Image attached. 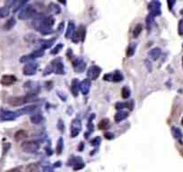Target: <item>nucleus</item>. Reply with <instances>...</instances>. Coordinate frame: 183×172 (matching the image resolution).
<instances>
[{
  "instance_id": "f257e3e1",
  "label": "nucleus",
  "mask_w": 183,
  "mask_h": 172,
  "mask_svg": "<svg viewBox=\"0 0 183 172\" xmlns=\"http://www.w3.org/2000/svg\"><path fill=\"white\" fill-rule=\"evenodd\" d=\"M23 151L27 153H35L40 148V144L36 141H26L23 142L21 145Z\"/></svg>"
},
{
  "instance_id": "f03ea898",
  "label": "nucleus",
  "mask_w": 183,
  "mask_h": 172,
  "mask_svg": "<svg viewBox=\"0 0 183 172\" xmlns=\"http://www.w3.org/2000/svg\"><path fill=\"white\" fill-rule=\"evenodd\" d=\"M44 55V50L43 49H38V50H34L33 52H32L29 55H26V56H23L20 61L22 63H26V62H30V60H33L35 58H38V57H41Z\"/></svg>"
},
{
  "instance_id": "7ed1b4c3",
  "label": "nucleus",
  "mask_w": 183,
  "mask_h": 172,
  "mask_svg": "<svg viewBox=\"0 0 183 172\" xmlns=\"http://www.w3.org/2000/svg\"><path fill=\"white\" fill-rule=\"evenodd\" d=\"M34 14H35V9L32 6H27L19 14V19L27 20L30 17H33L34 15Z\"/></svg>"
},
{
  "instance_id": "20e7f679",
  "label": "nucleus",
  "mask_w": 183,
  "mask_h": 172,
  "mask_svg": "<svg viewBox=\"0 0 183 172\" xmlns=\"http://www.w3.org/2000/svg\"><path fill=\"white\" fill-rule=\"evenodd\" d=\"M82 129V123L80 119H74L71 123V126H70V134L72 137H76L77 136Z\"/></svg>"
},
{
  "instance_id": "39448f33",
  "label": "nucleus",
  "mask_w": 183,
  "mask_h": 172,
  "mask_svg": "<svg viewBox=\"0 0 183 172\" xmlns=\"http://www.w3.org/2000/svg\"><path fill=\"white\" fill-rule=\"evenodd\" d=\"M101 72H102V69L99 66L93 65L88 69L87 76L90 80H96L99 77V75H101Z\"/></svg>"
},
{
  "instance_id": "423d86ee",
  "label": "nucleus",
  "mask_w": 183,
  "mask_h": 172,
  "mask_svg": "<svg viewBox=\"0 0 183 172\" xmlns=\"http://www.w3.org/2000/svg\"><path fill=\"white\" fill-rule=\"evenodd\" d=\"M38 69V65L35 63H27L23 67V74L25 75H33L36 74Z\"/></svg>"
},
{
  "instance_id": "0eeeda50",
  "label": "nucleus",
  "mask_w": 183,
  "mask_h": 172,
  "mask_svg": "<svg viewBox=\"0 0 183 172\" xmlns=\"http://www.w3.org/2000/svg\"><path fill=\"white\" fill-rule=\"evenodd\" d=\"M103 78H104L105 81H110V82H120V81L123 80V75H121L120 72L116 71L115 73L105 75Z\"/></svg>"
},
{
  "instance_id": "6e6552de",
  "label": "nucleus",
  "mask_w": 183,
  "mask_h": 172,
  "mask_svg": "<svg viewBox=\"0 0 183 172\" xmlns=\"http://www.w3.org/2000/svg\"><path fill=\"white\" fill-rule=\"evenodd\" d=\"M84 37H85V29H84L83 26H81V27L77 30V31L74 34L72 40H73L74 42L77 43L79 41H84Z\"/></svg>"
},
{
  "instance_id": "1a4fd4ad",
  "label": "nucleus",
  "mask_w": 183,
  "mask_h": 172,
  "mask_svg": "<svg viewBox=\"0 0 183 172\" xmlns=\"http://www.w3.org/2000/svg\"><path fill=\"white\" fill-rule=\"evenodd\" d=\"M26 102L25 97H11L8 99V103L12 106H22Z\"/></svg>"
},
{
  "instance_id": "9d476101",
  "label": "nucleus",
  "mask_w": 183,
  "mask_h": 172,
  "mask_svg": "<svg viewBox=\"0 0 183 172\" xmlns=\"http://www.w3.org/2000/svg\"><path fill=\"white\" fill-rule=\"evenodd\" d=\"M151 13L154 15H161V4L159 3L158 0H154L150 7H149Z\"/></svg>"
},
{
  "instance_id": "9b49d317",
  "label": "nucleus",
  "mask_w": 183,
  "mask_h": 172,
  "mask_svg": "<svg viewBox=\"0 0 183 172\" xmlns=\"http://www.w3.org/2000/svg\"><path fill=\"white\" fill-rule=\"evenodd\" d=\"M73 66H74V69L76 72H83L85 68V63L83 61V59L81 58H76L75 60H73Z\"/></svg>"
},
{
  "instance_id": "f8f14e48",
  "label": "nucleus",
  "mask_w": 183,
  "mask_h": 172,
  "mask_svg": "<svg viewBox=\"0 0 183 172\" xmlns=\"http://www.w3.org/2000/svg\"><path fill=\"white\" fill-rule=\"evenodd\" d=\"M16 82V77L12 75H3L1 78V83L5 86H9Z\"/></svg>"
},
{
  "instance_id": "ddd939ff",
  "label": "nucleus",
  "mask_w": 183,
  "mask_h": 172,
  "mask_svg": "<svg viewBox=\"0 0 183 172\" xmlns=\"http://www.w3.org/2000/svg\"><path fill=\"white\" fill-rule=\"evenodd\" d=\"M90 87H91V80L89 78L84 79V81H82L80 83V90L84 95H86L89 92Z\"/></svg>"
},
{
  "instance_id": "4468645a",
  "label": "nucleus",
  "mask_w": 183,
  "mask_h": 172,
  "mask_svg": "<svg viewBox=\"0 0 183 172\" xmlns=\"http://www.w3.org/2000/svg\"><path fill=\"white\" fill-rule=\"evenodd\" d=\"M17 113L16 112H11V111H5L4 113H2L0 115V120L2 121H7V120H13L16 118Z\"/></svg>"
},
{
  "instance_id": "2eb2a0df",
  "label": "nucleus",
  "mask_w": 183,
  "mask_h": 172,
  "mask_svg": "<svg viewBox=\"0 0 183 172\" xmlns=\"http://www.w3.org/2000/svg\"><path fill=\"white\" fill-rule=\"evenodd\" d=\"M80 89V83L77 81V79H73L72 83H71V92L74 96H77L78 95V91Z\"/></svg>"
},
{
  "instance_id": "dca6fc26",
  "label": "nucleus",
  "mask_w": 183,
  "mask_h": 172,
  "mask_svg": "<svg viewBox=\"0 0 183 172\" xmlns=\"http://www.w3.org/2000/svg\"><path fill=\"white\" fill-rule=\"evenodd\" d=\"M28 137V133L24 130H19L15 133V139L17 141V142H20V141H23L24 140L25 138Z\"/></svg>"
},
{
  "instance_id": "f3484780",
  "label": "nucleus",
  "mask_w": 183,
  "mask_h": 172,
  "mask_svg": "<svg viewBox=\"0 0 183 172\" xmlns=\"http://www.w3.org/2000/svg\"><path fill=\"white\" fill-rule=\"evenodd\" d=\"M162 54V51L159 48H155V49H151V51L149 52V56L151 57V58L152 60H156L160 57Z\"/></svg>"
},
{
  "instance_id": "a211bd4d",
  "label": "nucleus",
  "mask_w": 183,
  "mask_h": 172,
  "mask_svg": "<svg viewBox=\"0 0 183 172\" xmlns=\"http://www.w3.org/2000/svg\"><path fill=\"white\" fill-rule=\"evenodd\" d=\"M129 116L128 112H125V111H118V113H116L115 117H114V119L117 123H119L121 122L122 120H124L125 118H127Z\"/></svg>"
},
{
  "instance_id": "6ab92c4d",
  "label": "nucleus",
  "mask_w": 183,
  "mask_h": 172,
  "mask_svg": "<svg viewBox=\"0 0 183 172\" xmlns=\"http://www.w3.org/2000/svg\"><path fill=\"white\" fill-rule=\"evenodd\" d=\"M76 27H75V24L71 22H69L68 24V30H67V32H66V38L67 39H69V38H73L74 34H75V30Z\"/></svg>"
},
{
  "instance_id": "aec40b11",
  "label": "nucleus",
  "mask_w": 183,
  "mask_h": 172,
  "mask_svg": "<svg viewBox=\"0 0 183 172\" xmlns=\"http://www.w3.org/2000/svg\"><path fill=\"white\" fill-rule=\"evenodd\" d=\"M30 120L33 124H40L41 123V121L43 120V118H42V115L40 114V113H35L33 115H32L30 117Z\"/></svg>"
},
{
  "instance_id": "412c9836",
  "label": "nucleus",
  "mask_w": 183,
  "mask_h": 172,
  "mask_svg": "<svg viewBox=\"0 0 183 172\" xmlns=\"http://www.w3.org/2000/svg\"><path fill=\"white\" fill-rule=\"evenodd\" d=\"M36 107L35 106H29V107H25L21 109L20 110H18L17 114H26V113H33V111H35Z\"/></svg>"
},
{
  "instance_id": "4be33fe9",
  "label": "nucleus",
  "mask_w": 183,
  "mask_h": 172,
  "mask_svg": "<svg viewBox=\"0 0 183 172\" xmlns=\"http://www.w3.org/2000/svg\"><path fill=\"white\" fill-rule=\"evenodd\" d=\"M25 172H39V167L36 163H30L27 165Z\"/></svg>"
},
{
  "instance_id": "5701e85b",
  "label": "nucleus",
  "mask_w": 183,
  "mask_h": 172,
  "mask_svg": "<svg viewBox=\"0 0 183 172\" xmlns=\"http://www.w3.org/2000/svg\"><path fill=\"white\" fill-rule=\"evenodd\" d=\"M110 126V121L109 119H102L99 124H98V127L101 130H106L108 129Z\"/></svg>"
},
{
  "instance_id": "b1692460",
  "label": "nucleus",
  "mask_w": 183,
  "mask_h": 172,
  "mask_svg": "<svg viewBox=\"0 0 183 172\" xmlns=\"http://www.w3.org/2000/svg\"><path fill=\"white\" fill-rule=\"evenodd\" d=\"M171 131H172V134L173 136L175 137L176 139H181L182 138V132L179 128L178 127H172L171 128Z\"/></svg>"
},
{
  "instance_id": "393cba45",
  "label": "nucleus",
  "mask_w": 183,
  "mask_h": 172,
  "mask_svg": "<svg viewBox=\"0 0 183 172\" xmlns=\"http://www.w3.org/2000/svg\"><path fill=\"white\" fill-rule=\"evenodd\" d=\"M135 49H136V44L135 43L130 44L128 48V50H127V56L132 57L135 54Z\"/></svg>"
},
{
  "instance_id": "a878e982",
  "label": "nucleus",
  "mask_w": 183,
  "mask_h": 172,
  "mask_svg": "<svg viewBox=\"0 0 183 172\" xmlns=\"http://www.w3.org/2000/svg\"><path fill=\"white\" fill-rule=\"evenodd\" d=\"M142 30H143V26H142V24H137V27H136L135 30H134L133 37H134V38H137V37L139 36V34L141 33Z\"/></svg>"
},
{
  "instance_id": "bb28decb",
  "label": "nucleus",
  "mask_w": 183,
  "mask_h": 172,
  "mask_svg": "<svg viewBox=\"0 0 183 172\" xmlns=\"http://www.w3.org/2000/svg\"><path fill=\"white\" fill-rule=\"evenodd\" d=\"M9 15V9L8 7H1L0 8V19L5 18L6 16H7Z\"/></svg>"
},
{
  "instance_id": "cd10ccee",
  "label": "nucleus",
  "mask_w": 183,
  "mask_h": 172,
  "mask_svg": "<svg viewBox=\"0 0 183 172\" xmlns=\"http://www.w3.org/2000/svg\"><path fill=\"white\" fill-rule=\"evenodd\" d=\"M121 95L123 99H128L130 96V91L128 87H123L121 91Z\"/></svg>"
},
{
  "instance_id": "c85d7f7f",
  "label": "nucleus",
  "mask_w": 183,
  "mask_h": 172,
  "mask_svg": "<svg viewBox=\"0 0 183 172\" xmlns=\"http://www.w3.org/2000/svg\"><path fill=\"white\" fill-rule=\"evenodd\" d=\"M15 24V19H14V18H11L10 20H8V21L6 22L4 28H5V30H10V29L13 28V26H14Z\"/></svg>"
},
{
  "instance_id": "c756f323",
  "label": "nucleus",
  "mask_w": 183,
  "mask_h": 172,
  "mask_svg": "<svg viewBox=\"0 0 183 172\" xmlns=\"http://www.w3.org/2000/svg\"><path fill=\"white\" fill-rule=\"evenodd\" d=\"M179 34L180 36H183V20H180L179 22Z\"/></svg>"
},
{
  "instance_id": "7c9ffc66",
  "label": "nucleus",
  "mask_w": 183,
  "mask_h": 172,
  "mask_svg": "<svg viewBox=\"0 0 183 172\" xmlns=\"http://www.w3.org/2000/svg\"><path fill=\"white\" fill-rule=\"evenodd\" d=\"M62 145H63V140L62 138H60L57 142V152L60 153L61 150H62Z\"/></svg>"
},
{
  "instance_id": "2f4dec72",
  "label": "nucleus",
  "mask_w": 183,
  "mask_h": 172,
  "mask_svg": "<svg viewBox=\"0 0 183 172\" xmlns=\"http://www.w3.org/2000/svg\"><path fill=\"white\" fill-rule=\"evenodd\" d=\"M63 48V45H61V44H59V45H57L52 51H51V53L52 54H57V53H58L59 51H60V49Z\"/></svg>"
},
{
  "instance_id": "473e14b6",
  "label": "nucleus",
  "mask_w": 183,
  "mask_h": 172,
  "mask_svg": "<svg viewBox=\"0 0 183 172\" xmlns=\"http://www.w3.org/2000/svg\"><path fill=\"white\" fill-rule=\"evenodd\" d=\"M105 137L107 139H112L113 137H114V134L112 133H106L105 134Z\"/></svg>"
},
{
  "instance_id": "72a5a7b5",
  "label": "nucleus",
  "mask_w": 183,
  "mask_h": 172,
  "mask_svg": "<svg viewBox=\"0 0 183 172\" xmlns=\"http://www.w3.org/2000/svg\"><path fill=\"white\" fill-rule=\"evenodd\" d=\"M7 172H22V171H21L20 168H12V169L8 170Z\"/></svg>"
},
{
  "instance_id": "f704fd0d",
  "label": "nucleus",
  "mask_w": 183,
  "mask_h": 172,
  "mask_svg": "<svg viewBox=\"0 0 183 172\" xmlns=\"http://www.w3.org/2000/svg\"><path fill=\"white\" fill-rule=\"evenodd\" d=\"M58 1L60 3H62V4H66V0H58Z\"/></svg>"
},
{
  "instance_id": "c9c22d12",
  "label": "nucleus",
  "mask_w": 183,
  "mask_h": 172,
  "mask_svg": "<svg viewBox=\"0 0 183 172\" xmlns=\"http://www.w3.org/2000/svg\"><path fill=\"white\" fill-rule=\"evenodd\" d=\"M180 14H181V15H183V9H182V10H181V11H180Z\"/></svg>"
},
{
  "instance_id": "e433bc0d",
  "label": "nucleus",
  "mask_w": 183,
  "mask_h": 172,
  "mask_svg": "<svg viewBox=\"0 0 183 172\" xmlns=\"http://www.w3.org/2000/svg\"><path fill=\"white\" fill-rule=\"evenodd\" d=\"M181 123H182V126H183V118H182V121H181Z\"/></svg>"
},
{
  "instance_id": "4c0bfd02",
  "label": "nucleus",
  "mask_w": 183,
  "mask_h": 172,
  "mask_svg": "<svg viewBox=\"0 0 183 172\" xmlns=\"http://www.w3.org/2000/svg\"><path fill=\"white\" fill-rule=\"evenodd\" d=\"M182 65H183V57H182Z\"/></svg>"
}]
</instances>
